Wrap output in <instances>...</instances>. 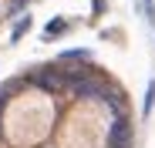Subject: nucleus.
I'll return each mask as SVG.
<instances>
[{
	"mask_svg": "<svg viewBox=\"0 0 155 148\" xmlns=\"http://www.w3.org/2000/svg\"><path fill=\"white\" fill-rule=\"evenodd\" d=\"M152 108H155V81H148V91H145V105H142V114L148 118V114H152Z\"/></svg>",
	"mask_w": 155,
	"mask_h": 148,
	"instance_id": "obj_6",
	"label": "nucleus"
},
{
	"mask_svg": "<svg viewBox=\"0 0 155 148\" xmlns=\"http://www.w3.org/2000/svg\"><path fill=\"white\" fill-rule=\"evenodd\" d=\"M128 145H132V125L125 111H115L108 121V148H128Z\"/></svg>",
	"mask_w": 155,
	"mask_h": 148,
	"instance_id": "obj_1",
	"label": "nucleus"
},
{
	"mask_svg": "<svg viewBox=\"0 0 155 148\" xmlns=\"http://www.w3.org/2000/svg\"><path fill=\"white\" fill-rule=\"evenodd\" d=\"M34 81H37V84H41L44 91H54L61 78H58V74H54V67H44V71H37V74H34Z\"/></svg>",
	"mask_w": 155,
	"mask_h": 148,
	"instance_id": "obj_3",
	"label": "nucleus"
},
{
	"mask_svg": "<svg viewBox=\"0 0 155 148\" xmlns=\"http://www.w3.org/2000/svg\"><path fill=\"white\" fill-rule=\"evenodd\" d=\"M142 14H145V20H148V24L155 20V0H142Z\"/></svg>",
	"mask_w": 155,
	"mask_h": 148,
	"instance_id": "obj_8",
	"label": "nucleus"
},
{
	"mask_svg": "<svg viewBox=\"0 0 155 148\" xmlns=\"http://www.w3.org/2000/svg\"><path fill=\"white\" fill-rule=\"evenodd\" d=\"M64 31H68V20H61V17H58V20H47V27H44V40H54V37L64 34Z\"/></svg>",
	"mask_w": 155,
	"mask_h": 148,
	"instance_id": "obj_4",
	"label": "nucleus"
},
{
	"mask_svg": "<svg viewBox=\"0 0 155 148\" xmlns=\"http://www.w3.org/2000/svg\"><path fill=\"white\" fill-rule=\"evenodd\" d=\"M27 31H31V14H27V17H20V20L14 24V34H10V40H20Z\"/></svg>",
	"mask_w": 155,
	"mask_h": 148,
	"instance_id": "obj_5",
	"label": "nucleus"
},
{
	"mask_svg": "<svg viewBox=\"0 0 155 148\" xmlns=\"http://www.w3.org/2000/svg\"><path fill=\"white\" fill-rule=\"evenodd\" d=\"M78 98H84V101H101V98H105V91H108V84H101V81H91V74L84 81H78L74 88H71Z\"/></svg>",
	"mask_w": 155,
	"mask_h": 148,
	"instance_id": "obj_2",
	"label": "nucleus"
},
{
	"mask_svg": "<svg viewBox=\"0 0 155 148\" xmlns=\"http://www.w3.org/2000/svg\"><path fill=\"white\" fill-rule=\"evenodd\" d=\"M7 98H10V84H0V111H4V105H7Z\"/></svg>",
	"mask_w": 155,
	"mask_h": 148,
	"instance_id": "obj_9",
	"label": "nucleus"
},
{
	"mask_svg": "<svg viewBox=\"0 0 155 148\" xmlns=\"http://www.w3.org/2000/svg\"><path fill=\"white\" fill-rule=\"evenodd\" d=\"M91 57V51H84V47H78V51H64L61 54V61H88Z\"/></svg>",
	"mask_w": 155,
	"mask_h": 148,
	"instance_id": "obj_7",
	"label": "nucleus"
}]
</instances>
